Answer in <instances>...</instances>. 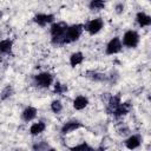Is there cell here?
<instances>
[{"instance_id": "cell-1", "label": "cell", "mask_w": 151, "mask_h": 151, "mask_svg": "<svg viewBox=\"0 0 151 151\" xmlns=\"http://www.w3.org/2000/svg\"><path fill=\"white\" fill-rule=\"evenodd\" d=\"M67 25L64 22H54L51 26V40L54 45H64V34Z\"/></svg>"}, {"instance_id": "cell-2", "label": "cell", "mask_w": 151, "mask_h": 151, "mask_svg": "<svg viewBox=\"0 0 151 151\" xmlns=\"http://www.w3.org/2000/svg\"><path fill=\"white\" fill-rule=\"evenodd\" d=\"M83 31H84V26L80 24H74V25L67 26L65 34H64V45L77 41L80 38V35L83 34Z\"/></svg>"}, {"instance_id": "cell-3", "label": "cell", "mask_w": 151, "mask_h": 151, "mask_svg": "<svg viewBox=\"0 0 151 151\" xmlns=\"http://www.w3.org/2000/svg\"><path fill=\"white\" fill-rule=\"evenodd\" d=\"M139 40H140L139 34L136 31H133V29H129V31H126L124 33L123 39H122V42H123L124 46H126L129 48H134V47L138 46Z\"/></svg>"}, {"instance_id": "cell-4", "label": "cell", "mask_w": 151, "mask_h": 151, "mask_svg": "<svg viewBox=\"0 0 151 151\" xmlns=\"http://www.w3.org/2000/svg\"><path fill=\"white\" fill-rule=\"evenodd\" d=\"M34 84L38 87L47 88L53 84V76L48 72H40L34 76Z\"/></svg>"}, {"instance_id": "cell-5", "label": "cell", "mask_w": 151, "mask_h": 151, "mask_svg": "<svg viewBox=\"0 0 151 151\" xmlns=\"http://www.w3.org/2000/svg\"><path fill=\"white\" fill-rule=\"evenodd\" d=\"M104 27V21L100 19V18H94L92 20H90L85 26H84V29L87 31L88 34L91 35H94L97 33H99Z\"/></svg>"}, {"instance_id": "cell-6", "label": "cell", "mask_w": 151, "mask_h": 151, "mask_svg": "<svg viewBox=\"0 0 151 151\" xmlns=\"http://www.w3.org/2000/svg\"><path fill=\"white\" fill-rule=\"evenodd\" d=\"M122 48H123L122 39L118 38V37H114V38H112V39L107 42V45H106V47H105V52H106V54H109V55H113V54L119 53V52L122 51Z\"/></svg>"}, {"instance_id": "cell-7", "label": "cell", "mask_w": 151, "mask_h": 151, "mask_svg": "<svg viewBox=\"0 0 151 151\" xmlns=\"http://www.w3.org/2000/svg\"><path fill=\"white\" fill-rule=\"evenodd\" d=\"M53 20H54V17H53L52 14H46V13H38V14H35L34 18H33V21H34L37 25L41 26V27L52 24Z\"/></svg>"}, {"instance_id": "cell-8", "label": "cell", "mask_w": 151, "mask_h": 151, "mask_svg": "<svg viewBox=\"0 0 151 151\" xmlns=\"http://www.w3.org/2000/svg\"><path fill=\"white\" fill-rule=\"evenodd\" d=\"M81 123L77 122V120H70V122H66L63 126H61V133L63 134H68L71 132H74L77 130H79L81 127Z\"/></svg>"}, {"instance_id": "cell-9", "label": "cell", "mask_w": 151, "mask_h": 151, "mask_svg": "<svg viewBox=\"0 0 151 151\" xmlns=\"http://www.w3.org/2000/svg\"><path fill=\"white\" fill-rule=\"evenodd\" d=\"M38 110L33 106H27L24 109V111L21 112V118L24 122H32L35 117H37Z\"/></svg>"}, {"instance_id": "cell-10", "label": "cell", "mask_w": 151, "mask_h": 151, "mask_svg": "<svg viewBox=\"0 0 151 151\" xmlns=\"http://www.w3.org/2000/svg\"><path fill=\"white\" fill-rule=\"evenodd\" d=\"M136 21L140 27H149L151 25V17L144 12H139L136 15Z\"/></svg>"}, {"instance_id": "cell-11", "label": "cell", "mask_w": 151, "mask_h": 151, "mask_svg": "<svg viewBox=\"0 0 151 151\" xmlns=\"http://www.w3.org/2000/svg\"><path fill=\"white\" fill-rule=\"evenodd\" d=\"M73 107L76 109V110H78V111H80V110H84L87 105H88V99H87V97H85V96H77L74 99H73Z\"/></svg>"}, {"instance_id": "cell-12", "label": "cell", "mask_w": 151, "mask_h": 151, "mask_svg": "<svg viewBox=\"0 0 151 151\" xmlns=\"http://www.w3.org/2000/svg\"><path fill=\"white\" fill-rule=\"evenodd\" d=\"M129 111H130V106L127 105V103H119L118 104V106L113 110V112H112V114L116 117V118H120V117H123V116H125L126 113H129Z\"/></svg>"}, {"instance_id": "cell-13", "label": "cell", "mask_w": 151, "mask_h": 151, "mask_svg": "<svg viewBox=\"0 0 151 151\" xmlns=\"http://www.w3.org/2000/svg\"><path fill=\"white\" fill-rule=\"evenodd\" d=\"M140 143H142L140 137L137 136V134H132V136H130V137L125 140V146H126L127 149H130V150H133V149L139 147Z\"/></svg>"}, {"instance_id": "cell-14", "label": "cell", "mask_w": 151, "mask_h": 151, "mask_svg": "<svg viewBox=\"0 0 151 151\" xmlns=\"http://www.w3.org/2000/svg\"><path fill=\"white\" fill-rule=\"evenodd\" d=\"M45 129H46V124H45L44 122H35V123H33V124L31 125V127H29V133H31L32 136H38V134L42 133V132L45 131Z\"/></svg>"}, {"instance_id": "cell-15", "label": "cell", "mask_w": 151, "mask_h": 151, "mask_svg": "<svg viewBox=\"0 0 151 151\" xmlns=\"http://www.w3.org/2000/svg\"><path fill=\"white\" fill-rule=\"evenodd\" d=\"M83 61H84V54L81 52H74L70 57V65L72 67H76V66L80 65Z\"/></svg>"}, {"instance_id": "cell-16", "label": "cell", "mask_w": 151, "mask_h": 151, "mask_svg": "<svg viewBox=\"0 0 151 151\" xmlns=\"http://www.w3.org/2000/svg\"><path fill=\"white\" fill-rule=\"evenodd\" d=\"M13 47V42L9 39H4L0 41V53L1 54H8L11 53Z\"/></svg>"}, {"instance_id": "cell-17", "label": "cell", "mask_w": 151, "mask_h": 151, "mask_svg": "<svg viewBox=\"0 0 151 151\" xmlns=\"http://www.w3.org/2000/svg\"><path fill=\"white\" fill-rule=\"evenodd\" d=\"M86 77L91 80H94V81H103L105 79V76L103 73H99L97 71H88L86 72Z\"/></svg>"}, {"instance_id": "cell-18", "label": "cell", "mask_w": 151, "mask_h": 151, "mask_svg": "<svg viewBox=\"0 0 151 151\" xmlns=\"http://www.w3.org/2000/svg\"><path fill=\"white\" fill-rule=\"evenodd\" d=\"M88 7L92 11H100L105 7V2H104V0H91Z\"/></svg>"}, {"instance_id": "cell-19", "label": "cell", "mask_w": 151, "mask_h": 151, "mask_svg": "<svg viewBox=\"0 0 151 151\" xmlns=\"http://www.w3.org/2000/svg\"><path fill=\"white\" fill-rule=\"evenodd\" d=\"M51 110H52L53 113H60L63 111V104H61V101L58 100V99L53 100L51 103Z\"/></svg>"}, {"instance_id": "cell-20", "label": "cell", "mask_w": 151, "mask_h": 151, "mask_svg": "<svg viewBox=\"0 0 151 151\" xmlns=\"http://www.w3.org/2000/svg\"><path fill=\"white\" fill-rule=\"evenodd\" d=\"M12 93H13V90H12V86H9V85H7L4 90H2V92H1V99L2 100H5V99H7V98H9L11 96H12Z\"/></svg>"}, {"instance_id": "cell-21", "label": "cell", "mask_w": 151, "mask_h": 151, "mask_svg": "<svg viewBox=\"0 0 151 151\" xmlns=\"http://www.w3.org/2000/svg\"><path fill=\"white\" fill-rule=\"evenodd\" d=\"M66 90H67V87L64 84H61V83H55L54 84V92L57 94H63Z\"/></svg>"}, {"instance_id": "cell-22", "label": "cell", "mask_w": 151, "mask_h": 151, "mask_svg": "<svg viewBox=\"0 0 151 151\" xmlns=\"http://www.w3.org/2000/svg\"><path fill=\"white\" fill-rule=\"evenodd\" d=\"M91 149L92 147L87 143H85V142H83L81 144H78V145H76V146L72 147V150H91Z\"/></svg>"}, {"instance_id": "cell-23", "label": "cell", "mask_w": 151, "mask_h": 151, "mask_svg": "<svg viewBox=\"0 0 151 151\" xmlns=\"http://www.w3.org/2000/svg\"><path fill=\"white\" fill-rule=\"evenodd\" d=\"M123 11H124V6H123V4H119V5L116 6V12H117V13H122Z\"/></svg>"}, {"instance_id": "cell-24", "label": "cell", "mask_w": 151, "mask_h": 151, "mask_svg": "<svg viewBox=\"0 0 151 151\" xmlns=\"http://www.w3.org/2000/svg\"><path fill=\"white\" fill-rule=\"evenodd\" d=\"M1 15H2V13H1V12H0V18H1Z\"/></svg>"}]
</instances>
